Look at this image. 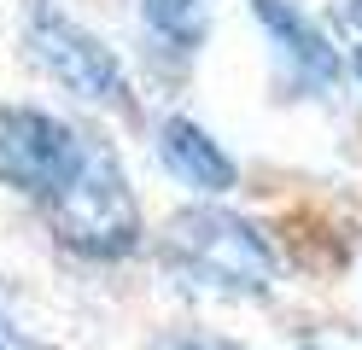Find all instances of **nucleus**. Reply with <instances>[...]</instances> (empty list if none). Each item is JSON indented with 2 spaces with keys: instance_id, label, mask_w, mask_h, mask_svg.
I'll use <instances>...</instances> for the list:
<instances>
[{
  "instance_id": "obj_8",
  "label": "nucleus",
  "mask_w": 362,
  "mask_h": 350,
  "mask_svg": "<svg viewBox=\"0 0 362 350\" xmlns=\"http://www.w3.org/2000/svg\"><path fill=\"white\" fill-rule=\"evenodd\" d=\"M158 350H245V344H240V339H222V333H199V327H187V333L158 339Z\"/></svg>"
},
{
  "instance_id": "obj_10",
  "label": "nucleus",
  "mask_w": 362,
  "mask_h": 350,
  "mask_svg": "<svg viewBox=\"0 0 362 350\" xmlns=\"http://www.w3.org/2000/svg\"><path fill=\"white\" fill-rule=\"evenodd\" d=\"M345 18H351V23H362V0H345Z\"/></svg>"
},
{
  "instance_id": "obj_12",
  "label": "nucleus",
  "mask_w": 362,
  "mask_h": 350,
  "mask_svg": "<svg viewBox=\"0 0 362 350\" xmlns=\"http://www.w3.org/2000/svg\"><path fill=\"white\" fill-rule=\"evenodd\" d=\"M304 350H315V344H304Z\"/></svg>"
},
{
  "instance_id": "obj_7",
  "label": "nucleus",
  "mask_w": 362,
  "mask_h": 350,
  "mask_svg": "<svg viewBox=\"0 0 362 350\" xmlns=\"http://www.w3.org/2000/svg\"><path fill=\"white\" fill-rule=\"evenodd\" d=\"M205 18H211L205 0H141V23L175 53H193L205 41Z\"/></svg>"
},
{
  "instance_id": "obj_9",
  "label": "nucleus",
  "mask_w": 362,
  "mask_h": 350,
  "mask_svg": "<svg viewBox=\"0 0 362 350\" xmlns=\"http://www.w3.org/2000/svg\"><path fill=\"white\" fill-rule=\"evenodd\" d=\"M0 350H47V344H35V339L24 333V327H18L6 310H0Z\"/></svg>"
},
{
  "instance_id": "obj_2",
  "label": "nucleus",
  "mask_w": 362,
  "mask_h": 350,
  "mask_svg": "<svg viewBox=\"0 0 362 350\" xmlns=\"http://www.w3.org/2000/svg\"><path fill=\"white\" fill-rule=\"evenodd\" d=\"M47 204V228L64 251L88 257V263H123V257L141 251L146 240V222H141V199L123 175V163L111 146L88 140L76 170L64 175V187Z\"/></svg>"
},
{
  "instance_id": "obj_4",
  "label": "nucleus",
  "mask_w": 362,
  "mask_h": 350,
  "mask_svg": "<svg viewBox=\"0 0 362 350\" xmlns=\"http://www.w3.org/2000/svg\"><path fill=\"white\" fill-rule=\"evenodd\" d=\"M88 140L53 111L35 105H0V181L30 199H53L64 175L76 170Z\"/></svg>"
},
{
  "instance_id": "obj_1",
  "label": "nucleus",
  "mask_w": 362,
  "mask_h": 350,
  "mask_svg": "<svg viewBox=\"0 0 362 350\" xmlns=\"http://www.w3.org/2000/svg\"><path fill=\"white\" fill-rule=\"evenodd\" d=\"M158 263L170 280L211 298H269L281 274L275 245L263 240L257 222L234 216V210H181L158 233Z\"/></svg>"
},
{
  "instance_id": "obj_6",
  "label": "nucleus",
  "mask_w": 362,
  "mask_h": 350,
  "mask_svg": "<svg viewBox=\"0 0 362 350\" xmlns=\"http://www.w3.org/2000/svg\"><path fill=\"white\" fill-rule=\"evenodd\" d=\"M158 158H164V170L181 187L211 193V199L240 181V163L222 152V140L205 123H193V117H164V123H158Z\"/></svg>"
},
{
  "instance_id": "obj_5",
  "label": "nucleus",
  "mask_w": 362,
  "mask_h": 350,
  "mask_svg": "<svg viewBox=\"0 0 362 350\" xmlns=\"http://www.w3.org/2000/svg\"><path fill=\"white\" fill-rule=\"evenodd\" d=\"M252 12H257V23L269 30V41L281 47V59H286L292 76H298L304 93H333L339 88L345 64H339L333 41L322 35V23H315L298 0H252Z\"/></svg>"
},
{
  "instance_id": "obj_3",
  "label": "nucleus",
  "mask_w": 362,
  "mask_h": 350,
  "mask_svg": "<svg viewBox=\"0 0 362 350\" xmlns=\"http://www.w3.org/2000/svg\"><path fill=\"white\" fill-rule=\"evenodd\" d=\"M24 41H30V59L47 70L64 93H76V100H88V105H111V111L129 105V70H123V59L111 53L94 30H82L71 12L35 0L30 23H24Z\"/></svg>"
},
{
  "instance_id": "obj_11",
  "label": "nucleus",
  "mask_w": 362,
  "mask_h": 350,
  "mask_svg": "<svg viewBox=\"0 0 362 350\" xmlns=\"http://www.w3.org/2000/svg\"><path fill=\"white\" fill-rule=\"evenodd\" d=\"M356 82H362V47H356Z\"/></svg>"
}]
</instances>
